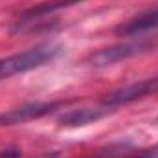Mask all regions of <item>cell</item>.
Returning <instances> with one entry per match:
<instances>
[{"label":"cell","instance_id":"1","mask_svg":"<svg viewBox=\"0 0 158 158\" xmlns=\"http://www.w3.org/2000/svg\"><path fill=\"white\" fill-rule=\"evenodd\" d=\"M63 48L59 44H39V46H33L22 53H15V55H9V57H4L0 59V79L11 77V76H19V74H24V72H30V70H35L42 64L57 59L61 55Z\"/></svg>","mask_w":158,"mask_h":158},{"label":"cell","instance_id":"2","mask_svg":"<svg viewBox=\"0 0 158 158\" xmlns=\"http://www.w3.org/2000/svg\"><path fill=\"white\" fill-rule=\"evenodd\" d=\"M153 48H156V42L155 40L121 42V44H116V46H110V48H103V50L94 52L88 57V63L92 66H110L114 63L131 59V57H136V55H142V53H145V52H149Z\"/></svg>","mask_w":158,"mask_h":158},{"label":"cell","instance_id":"3","mask_svg":"<svg viewBox=\"0 0 158 158\" xmlns=\"http://www.w3.org/2000/svg\"><path fill=\"white\" fill-rule=\"evenodd\" d=\"M158 92V77H149L143 79V81H136V83H131L127 86H121L118 90L107 94L99 105L103 107H109L112 110H116L118 107L123 105H129L136 99H142V98H147L151 94H156Z\"/></svg>","mask_w":158,"mask_h":158},{"label":"cell","instance_id":"4","mask_svg":"<svg viewBox=\"0 0 158 158\" xmlns=\"http://www.w3.org/2000/svg\"><path fill=\"white\" fill-rule=\"evenodd\" d=\"M57 107H59V103H30V105L17 107L9 112L0 114V127L17 125V123H24V121H30V119L42 118V116L53 112Z\"/></svg>","mask_w":158,"mask_h":158},{"label":"cell","instance_id":"5","mask_svg":"<svg viewBox=\"0 0 158 158\" xmlns=\"http://www.w3.org/2000/svg\"><path fill=\"white\" fill-rule=\"evenodd\" d=\"M158 30V9H151L145 13H140L132 17L131 20L119 24L116 28V33L123 37H134V35H143L149 31Z\"/></svg>","mask_w":158,"mask_h":158},{"label":"cell","instance_id":"6","mask_svg":"<svg viewBox=\"0 0 158 158\" xmlns=\"http://www.w3.org/2000/svg\"><path fill=\"white\" fill-rule=\"evenodd\" d=\"M112 112V109L109 107H86V109H77V110H70L66 114H63L59 118V123L63 127H83V125H88V123H94L98 119L105 118Z\"/></svg>","mask_w":158,"mask_h":158},{"label":"cell","instance_id":"7","mask_svg":"<svg viewBox=\"0 0 158 158\" xmlns=\"http://www.w3.org/2000/svg\"><path fill=\"white\" fill-rule=\"evenodd\" d=\"M77 2H83V0H48V2H40L37 6L26 9L20 17H19V22H28V20H35L37 17H42V15H50L53 11H59V9H64V7H70Z\"/></svg>","mask_w":158,"mask_h":158},{"label":"cell","instance_id":"8","mask_svg":"<svg viewBox=\"0 0 158 158\" xmlns=\"http://www.w3.org/2000/svg\"><path fill=\"white\" fill-rule=\"evenodd\" d=\"M136 158H158V145L151 147V149H147V151H142Z\"/></svg>","mask_w":158,"mask_h":158},{"label":"cell","instance_id":"9","mask_svg":"<svg viewBox=\"0 0 158 158\" xmlns=\"http://www.w3.org/2000/svg\"><path fill=\"white\" fill-rule=\"evenodd\" d=\"M0 158H20V151H19V149H6V151H0Z\"/></svg>","mask_w":158,"mask_h":158}]
</instances>
